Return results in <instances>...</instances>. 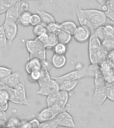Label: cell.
<instances>
[{"label":"cell","mask_w":114,"mask_h":128,"mask_svg":"<svg viewBox=\"0 0 114 128\" xmlns=\"http://www.w3.org/2000/svg\"><path fill=\"white\" fill-rule=\"evenodd\" d=\"M89 58L92 64H99L107 58L109 52L103 46L102 43L94 34H91L88 41Z\"/></svg>","instance_id":"1"},{"label":"cell","mask_w":114,"mask_h":128,"mask_svg":"<svg viewBox=\"0 0 114 128\" xmlns=\"http://www.w3.org/2000/svg\"><path fill=\"white\" fill-rule=\"evenodd\" d=\"M41 70L42 75L38 82L39 89L36 92V94L47 97L50 94L60 90V84L50 76L49 70L44 69Z\"/></svg>","instance_id":"2"},{"label":"cell","mask_w":114,"mask_h":128,"mask_svg":"<svg viewBox=\"0 0 114 128\" xmlns=\"http://www.w3.org/2000/svg\"><path fill=\"white\" fill-rule=\"evenodd\" d=\"M25 46L29 53V59L36 58L41 61L46 60V48L38 38L26 40Z\"/></svg>","instance_id":"3"},{"label":"cell","mask_w":114,"mask_h":128,"mask_svg":"<svg viewBox=\"0 0 114 128\" xmlns=\"http://www.w3.org/2000/svg\"><path fill=\"white\" fill-rule=\"evenodd\" d=\"M83 12L90 22L93 27L96 28L105 26L107 22V15L102 10L97 9H83Z\"/></svg>","instance_id":"4"},{"label":"cell","mask_w":114,"mask_h":128,"mask_svg":"<svg viewBox=\"0 0 114 128\" xmlns=\"http://www.w3.org/2000/svg\"><path fill=\"white\" fill-rule=\"evenodd\" d=\"M69 100L68 92L58 90L50 94L46 98V106L48 107L57 105L68 111V102Z\"/></svg>","instance_id":"5"},{"label":"cell","mask_w":114,"mask_h":128,"mask_svg":"<svg viewBox=\"0 0 114 128\" xmlns=\"http://www.w3.org/2000/svg\"><path fill=\"white\" fill-rule=\"evenodd\" d=\"M99 69L107 84L114 83V64L107 58L99 65Z\"/></svg>","instance_id":"6"},{"label":"cell","mask_w":114,"mask_h":128,"mask_svg":"<svg viewBox=\"0 0 114 128\" xmlns=\"http://www.w3.org/2000/svg\"><path fill=\"white\" fill-rule=\"evenodd\" d=\"M4 26V29L5 31L6 38L8 40V45L11 46L12 42L16 39V36L18 35V23L13 21H7L5 20Z\"/></svg>","instance_id":"7"},{"label":"cell","mask_w":114,"mask_h":128,"mask_svg":"<svg viewBox=\"0 0 114 128\" xmlns=\"http://www.w3.org/2000/svg\"><path fill=\"white\" fill-rule=\"evenodd\" d=\"M54 119L56 120L58 126L70 127V128L76 127L72 116L69 114V112L67 110L63 111L60 113Z\"/></svg>","instance_id":"8"},{"label":"cell","mask_w":114,"mask_h":128,"mask_svg":"<svg viewBox=\"0 0 114 128\" xmlns=\"http://www.w3.org/2000/svg\"><path fill=\"white\" fill-rule=\"evenodd\" d=\"M91 34L92 33L87 28L82 26H79L77 27L76 32L72 36V38L79 44H84L89 40Z\"/></svg>","instance_id":"9"},{"label":"cell","mask_w":114,"mask_h":128,"mask_svg":"<svg viewBox=\"0 0 114 128\" xmlns=\"http://www.w3.org/2000/svg\"><path fill=\"white\" fill-rule=\"evenodd\" d=\"M106 86L103 87H95L94 93L93 96V103L95 106H101L105 102L107 98Z\"/></svg>","instance_id":"10"},{"label":"cell","mask_w":114,"mask_h":128,"mask_svg":"<svg viewBox=\"0 0 114 128\" xmlns=\"http://www.w3.org/2000/svg\"><path fill=\"white\" fill-rule=\"evenodd\" d=\"M20 2H17L13 6H10L6 12V20L7 21H13L18 22V18L20 16Z\"/></svg>","instance_id":"11"},{"label":"cell","mask_w":114,"mask_h":128,"mask_svg":"<svg viewBox=\"0 0 114 128\" xmlns=\"http://www.w3.org/2000/svg\"><path fill=\"white\" fill-rule=\"evenodd\" d=\"M76 15L78 19L79 23L80 24V26H82L85 28H87L88 30L91 31V32L93 34V32L95 31L94 28L93 27L90 22L89 21V20L87 18L85 15L84 14L83 12V9L81 8L80 6H78L76 10Z\"/></svg>","instance_id":"12"},{"label":"cell","mask_w":114,"mask_h":128,"mask_svg":"<svg viewBox=\"0 0 114 128\" xmlns=\"http://www.w3.org/2000/svg\"><path fill=\"white\" fill-rule=\"evenodd\" d=\"M0 82L8 88H15L20 82V74L18 72L12 73L4 80H0Z\"/></svg>","instance_id":"13"},{"label":"cell","mask_w":114,"mask_h":128,"mask_svg":"<svg viewBox=\"0 0 114 128\" xmlns=\"http://www.w3.org/2000/svg\"><path fill=\"white\" fill-rule=\"evenodd\" d=\"M42 69V61L36 58L28 59V62L25 64V70L28 74L35 70H40Z\"/></svg>","instance_id":"14"},{"label":"cell","mask_w":114,"mask_h":128,"mask_svg":"<svg viewBox=\"0 0 114 128\" xmlns=\"http://www.w3.org/2000/svg\"><path fill=\"white\" fill-rule=\"evenodd\" d=\"M10 102V96L9 92L6 89L0 90V110L6 112L9 108Z\"/></svg>","instance_id":"15"},{"label":"cell","mask_w":114,"mask_h":128,"mask_svg":"<svg viewBox=\"0 0 114 128\" xmlns=\"http://www.w3.org/2000/svg\"><path fill=\"white\" fill-rule=\"evenodd\" d=\"M51 64L54 68L61 69L66 64V58L65 55H59L54 54L51 60Z\"/></svg>","instance_id":"16"},{"label":"cell","mask_w":114,"mask_h":128,"mask_svg":"<svg viewBox=\"0 0 114 128\" xmlns=\"http://www.w3.org/2000/svg\"><path fill=\"white\" fill-rule=\"evenodd\" d=\"M79 80H64L60 83V90L69 92L74 90L77 86Z\"/></svg>","instance_id":"17"},{"label":"cell","mask_w":114,"mask_h":128,"mask_svg":"<svg viewBox=\"0 0 114 128\" xmlns=\"http://www.w3.org/2000/svg\"><path fill=\"white\" fill-rule=\"evenodd\" d=\"M77 27V24L72 21H65L60 24V30H63L72 36L76 32Z\"/></svg>","instance_id":"18"},{"label":"cell","mask_w":114,"mask_h":128,"mask_svg":"<svg viewBox=\"0 0 114 128\" xmlns=\"http://www.w3.org/2000/svg\"><path fill=\"white\" fill-rule=\"evenodd\" d=\"M32 14L30 12L26 11V12H21L20 16L18 18L17 23L19 24L20 26L23 27H28L30 26V19Z\"/></svg>","instance_id":"19"},{"label":"cell","mask_w":114,"mask_h":128,"mask_svg":"<svg viewBox=\"0 0 114 128\" xmlns=\"http://www.w3.org/2000/svg\"><path fill=\"white\" fill-rule=\"evenodd\" d=\"M56 36H57L58 42L66 44V45H68L71 42L72 38V35H70L62 30H58V32L56 33Z\"/></svg>","instance_id":"20"},{"label":"cell","mask_w":114,"mask_h":128,"mask_svg":"<svg viewBox=\"0 0 114 128\" xmlns=\"http://www.w3.org/2000/svg\"><path fill=\"white\" fill-rule=\"evenodd\" d=\"M37 13L40 16L42 23H44L46 25H48V24L53 23V22H56V20L54 16L48 12H46L45 11L37 10Z\"/></svg>","instance_id":"21"},{"label":"cell","mask_w":114,"mask_h":128,"mask_svg":"<svg viewBox=\"0 0 114 128\" xmlns=\"http://www.w3.org/2000/svg\"><path fill=\"white\" fill-rule=\"evenodd\" d=\"M101 43L105 49L108 52L114 50V35H107Z\"/></svg>","instance_id":"22"},{"label":"cell","mask_w":114,"mask_h":128,"mask_svg":"<svg viewBox=\"0 0 114 128\" xmlns=\"http://www.w3.org/2000/svg\"><path fill=\"white\" fill-rule=\"evenodd\" d=\"M46 33H48L46 25L42 22L37 26H34V28H33V34H34V36H36V38L41 36L42 34H46Z\"/></svg>","instance_id":"23"},{"label":"cell","mask_w":114,"mask_h":128,"mask_svg":"<svg viewBox=\"0 0 114 128\" xmlns=\"http://www.w3.org/2000/svg\"><path fill=\"white\" fill-rule=\"evenodd\" d=\"M42 70H35L28 74V79L29 82L31 83H38V81L40 80V78L42 77Z\"/></svg>","instance_id":"24"},{"label":"cell","mask_w":114,"mask_h":128,"mask_svg":"<svg viewBox=\"0 0 114 128\" xmlns=\"http://www.w3.org/2000/svg\"><path fill=\"white\" fill-rule=\"evenodd\" d=\"M54 54H59V55H65L67 52V45L58 42L53 49Z\"/></svg>","instance_id":"25"},{"label":"cell","mask_w":114,"mask_h":128,"mask_svg":"<svg viewBox=\"0 0 114 128\" xmlns=\"http://www.w3.org/2000/svg\"><path fill=\"white\" fill-rule=\"evenodd\" d=\"M93 34L99 39V40L101 42L105 40V38H106L107 36V32L106 30H105L104 26H101V27L96 28Z\"/></svg>","instance_id":"26"},{"label":"cell","mask_w":114,"mask_h":128,"mask_svg":"<svg viewBox=\"0 0 114 128\" xmlns=\"http://www.w3.org/2000/svg\"><path fill=\"white\" fill-rule=\"evenodd\" d=\"M21 124V120L16 117V116H12L10 118L6 121V127L9 128H18L20 126Z\"/></svg>","instance_id":"27"},{"label":"cell","mask_w":114,"mask_h":128,"mask_svg":"<svg viewBox=\"0 0 114 128\" xmlns=\"http://www.w3.org/2000/svg\"><path fill=\"white\" fill-rule=\"evenodd\" d=\"M58 43V40L56 34H49V40H48V44L46 46V50H52Z\"/></svg>","instance_id":"28"},{"label":"cell","mask_w":114,"mask_h":128,"mask_svg":"<svg viewBox=\"0 0 114 128\" xmlns=\"http://www.w3.org/2000/svg\"><path fill=\"white\" fill-rule=\"evenodd\" d=\"M8 42L6 38L5 31L4 29V26H0V48L3 49L8 46Z\"/></svg>","instance_id":"29"},{"label":"cell","mask_w":114,"mask_h":128,"mask_svg":"<svg viewBox=\"0 0 114 128\" xmlns=\"http://www.w3.org/2000/svg\"><path fill=\"white\" fill-rule=\"evenodd\" d=\"M47 31L49 34H56L60 30V24H58L56 22H53L51 24L46 25Z\"/></svg>","instance_id":"30"},{"label":"cell","mask_w":114,"mask_h":128,"mask_svg":"<svg viewBox=\"0 0 114 128\" xmlns=\"http://www.w3.org/2000/svg\"><path fill=\"white\" fill-rule=\"evenodd\" d=\"M12 73L13 72L11 68H7L6 66H0V80H4Z\"/></svg>","instance_id":"31"},{"label":"cell","mask_w":114,"mask_h":128,"mask_svg":"<svg viewBox=\"0 0 114 128\" xmlns=\"http://www.w3.org/2000/svg\"><path fill=\"white\" fill-rule=\"evenodd\" d=\"M58 127V124L56 123L55 119L52 120H49L47 122H41L40 125V128H56Z\"/></svg>","instance_id":"32"},{"label":"cell","mask_w":114,"mask_h":128,"mask_svg":"<svg viewBox=\"0 0 114 128\" xmlns=\"http://www.w3.org/2000/svg\"><path fill=\"white\" fill-rule=\"evenodd\" d=\"M106 92L107 99L114 102V87L112 84H107Z\"/></svg>","instance_id":"33"},{"label":"cell","mask_w":114,"mask_h":128,"mask_svg":"<svg viewBox=\"0 0 114 128\" xmlns=\"http://www.w3.org/2000/svg\"><path fill=\"white\" fill-rule=\"evenodd\" d=\"M41 23H42V20H41V18L38 13L32 14L31 19H30V26L34 27V26H37Z\"/></svg>","instance_id":"34"},{"label":"cell","mask_w":114,"mask_h":128,"mask_svg":"<svg viewBox=\"0 0 114 128\" xmlns=\"http://www.w3.org/2000/svg\"><path fill=\"white\" fill-rule=\"evenodd\" d=\"M38 40H40V42H42V44L45 46V48H46V46L48 44V40H49V34L48 33H46L41 35V36L37 37Z\"/></svg>","instance_id":"35"},{"label":"cell","mask_w":114,"mask_h":128,"mask_svg":"<svg viewBox=\"0 0 114 128\" xmlns=\"http://www.w3.org/2000/svg\"><path fill=\"white\" fill-rule=\"evenodd\" d=\"M28 123H29V127H30V128H40V125L41 122L38 120V118H35V119H33V120L29 121Z\"/></svg>","instance_id":"36"},{"label":"cell","mask_w":114,"mask_h":128,"mask_svg":"<svg viewBox=\"0 0 114 128\" xmlns=\"http://www.w3.org/2000/svg\"><path fill=\"white\" fill-rule=\"evenodd\" d=\"M105 28L106 30L107 35H114V26L111 24L105 25Z\"/></svg>","instance_id":"37"},{"label":"cell","mask_w":114,"mask_h":128,"mask_svg":"<svg viewBox=\"0 0 114 128\" xmlns=\"http://www.w3.org/2000/svg\"><path fill=\"white\" fill-rule=\"evenodd\" d=\"M29 10V4L27 2H20V13L23 12L28 11Z\"/></svg>","instance_id":"38"},{"label":"cell","mask_w":114,"mask_h":128,"mask_svg":"<svg viewBox=\"0 0 114 128\" xmlns=\"http://www.w3.org/2000/svg\"><path fill=\"white\" fill-rule=\"evenodd\" d=\"M105 5L107 6L108 10L114 11V0H107L105 3Z\"/></svg>","instance_id":"39"},{"label":"cell","mask_w":114,"mask_h":128,"mask_svg":"<svg viewBox=\"0 0 114 128\" xmlns=\"http://www.w3.org/2000/svg\"><path fill=\"white\" fill-rule=\"evenodd\" d=\"M105 14H106L107 15V17L114 22V11L107 10V11L105 12Z\"/></svg>","instance_id":"40"},{"label":"cell","mask_w":114,"mask_h":128,"mask_svg":"<svg viewBox=\"0 0 114 128\" xmlns=\"http://www.w3.org/2000/svg\"><path fill=\"white\" fill-rule=\"evenodd\" d=\"M107 59L110 61L112 64H114V50L109 52L108 54V56H107Z\"/></svg>","instance_id":"41"},{"label":"cell","mask_w":114,"mask_h":128,"mask_svg":"<svg viewBox=\"0 0 114 128\" xmlns=\"http://www.w3.org/2000/svg\"><path fill=\"white\" fill-rule=\"evenodd\" d=\"M0 120H5V121H7V120H8L6 112L2 111L1 110H0Z\"/></svg>","instance_id":"42"},{"label":"cell","mask_w":114,"mask_h":128,"mask_svg":"<svg viewBox=\"0 0 114 128\" xmlns=\"http://www.w3.org/2000/svg\"><path fill=\"white\" fill-rule=\"evenodd\" d=\"M85 66L83 65V64L81 63H78V64H76V66H75V69L76 70H81V69H82Z\"/></svg>","instance_id":"43"},{"label":"cell","mask_w":114,"mask_h":128,"mask_svg":"<svg viewBox=\"0 0 114 128\" xmlns=\"http://www.w3.org/2000/svg\"><path fill=\"white\" fill-rule=\"evenodd\" d=\"M6 121L0 120V127H6Z\"/></svg>","instance_id":"44"},{"label":"cell","mask_w":114,"mask_h":128,"mask_svg":"<svg viewBox=\"0 0 114 128\" xmlns=\"http://www.w3.org/2000/svg\"><path fill=\"white\" fill-rule=\"evenodd\" d=\"M101 10H102V11H103V12H106L108 10V8H107V6L105 4L103 5L102 8H101Z\"/></svg>","instance_id":"45"},{"label":"cell","mask_w":114,"mask_h":128,"mask_svg":"<svg viewBox=\"0 0 114 128\" xmlns=\"http://www.w3.org/2000/svg\"><path fill=\"white\" fill-rule=\"evenodd\" d=\"M113 26H114V24H113Z\"/></svg>","instance_id":"46"}]
</instances>
